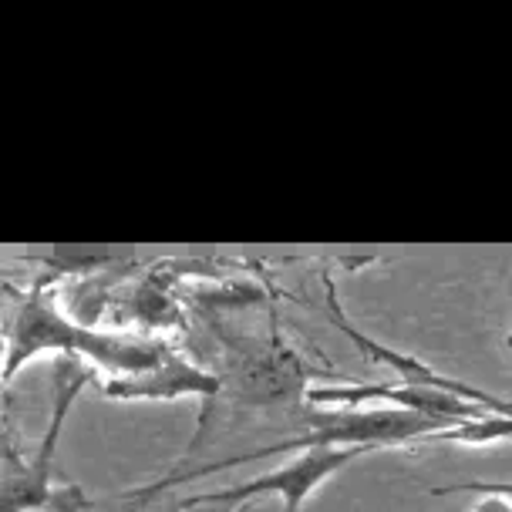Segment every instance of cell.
I'll use <instances>...</instances> for the list:
<instances>
[{"instance_id":"cell-1","label":"cell","mask_w":512,"mask_h":512,"mask_svg":"<svg viewBox=\"0 0 512 512\" xmlns=\"http://www.w3.org/2000/svg\"><path fill=\"white\" fill-rule=\"evenodd\" d=\"M4 384L14 378L41 354H58V358H78L98 371H108V378H125V374H145L155 364L166 361L172 351L169 341L159 337H135V334H112L98 327L78 324L54 304L44 280L34 283L27 294L17 300V307L7 314L4 324Z\"/></svg>"},{"instance_id":"cell-7","label":"cell","mask_w":512,"mask_h":512,"mask_svg":"<svg viewBox=\"0 0 512 512\" xmlns=\"http://www.w3.org/2000/svg\"><path fill=\"white\" fill-rule=\"evenodd\" d=\"M226 391L223 374L199 368L196 361L182 358L172 347L166 361L155 364L145 374H125L98 384V395L112 401H179V398H203L216 401Z\"/></svg>"},{"instance_id":"cell-10","label":"cell","mask_w":512,"mask_h":512,"mask_svg":"<svg viewBox=\"0 0 512 512\" xmlns=\"http://www.w3.org/2000/svg\"><path fill=\"white\" fill-rule=\"evenodd\" d=\"M176 512H243V506H230V502H199V499H182Z\"/></svg>"},{"instance_id":"cell-5","label":"cell","mask_w":512,"mask_h":512,"mask_svg":"<svg viewBox=\"0 0 512 512\" xmlns=\"http://www.w3.org/2000/svg\"><path fill=\"white\" fill-rule=\"evenodd\" d=\"M371 448H310L300 452L297 459H290L287 465L273 472H263L256 479L233 482L226 489L213 492H199V502H230V506H246V502L260 499V496H280L283 512H300L304 502L324 486L327 479H334L337 472L347 469L354 459H364Z\"/></svg>"},{"instance_id":"cell-11","label":"cell","mask_w":512,"mask_h":512,"mask_svg":"<svg viewBox=\"0 0 512 512\" xmlns=\"http://www.w3.org/2000/svg\"><path fill=\"white\" fill-rule=\"evenodd\" d=\"M506 344H509V351H512V331H509V337H506Z\"/></svg>"},{"instance_id":"cell-4","label":"cell","mask_w":512,"mask_h":512,"mask_svg":"<svg viewBox=\"0 0 512 512\" xmlns=\"http://www.w3.org/2000/svg\"><path fill=\"white\" fill-rule=\"evenodd\" d=\"M310 368L294 344H287L280 331H270L263 344L240 351L223 374V384L236 405L243 408H283L307 398Z\"/></svg>"},{"instance_id":"cell-6","label":"cell","mask_w":512,"mask_h":512,"mask_svg":"<svg viewBox=\"0 0 512 512\" xmlns=\"http://www.w3.org/2000/svg\"><path fill=\"white\" fill-rule=\"evenodd\" d=\"M320 287H324V310H327V317H331V324H334L337 331H341L354 347H358V351H361L368 361L381 364V368H388L398 381H405V384H422V388L452 391V395H462V398L475 401V405L489 408L492 415H512V401L499 398V395H492V391H486V388H475V384L462 381V378H452V374L435 371L432 364L422 361V358H415V354L398 351V347L381 344V341H374L371 334H364L361 327L354 324L351 317H347V310H344V304H341V294H337V283H334L331 273H324V277H320Z\"/></svg>"},{"instance_id":"cell-3","label":"cell","mask_w":512,"mask_h":512,"mask_svg":"<svg viewBox=\"0 0 512 512\" xmlns=\"http://www.w3.org/2000/svg\"><path fill=\"white\" fill-rule=\"evenodd\" d=\"M304 405L320 411H358V408H398L415 411V415L435 418L445 425L479 422L492 415L489 408L475 401L452 395V391L422 388V384L405 381H364V384H310Z\"/></svg>"},{"instance_id":"cell-8","label":"cell","mask_w":512,"mask_h":512,"mask_svg":"<svg viewBox=\"0 0 512 512\" xmlns=\"http://www.w3.org/2000/svg\"><path fill=\"white\" fill-rule=\"evenodd\" d=\"M512 438V415H486L479 422H459L455 428L428 435L422 445L435 442H452V445H492V442H506Z\"/></svg>"},{"instance_id":"cell-2","label":"cell","mask_w":512,"mask_h":512,"mask_svg":"<svg viewBox=\"0 0 512 512\" xmlns=\"http://www.w3.org/2000/svg\"><path fill=\"white\" fill-rule=\"evenodd\" d=\"M95 381V368L78 358H58L51 378V422L31 455L17 452L14 432L4 435L0 459V512H54L61 486H54V452L61 442V428L81 391Z\"/></svg>"},{"instance_id":"cell-9","label":"cell","mask_w":512,"mask_h":512,"mask_svg":"<svg viewBox=\"0 0 512 512\" xmlns=\"http://www.w3.org/2000/svg\"><path fill=\"white\" fill-rule=\"evenodd\" d=\"M142 502L132 499V492H118L112 499H88L78 486H61L54 512H139Z\"/></svg>"}]
</instances>
